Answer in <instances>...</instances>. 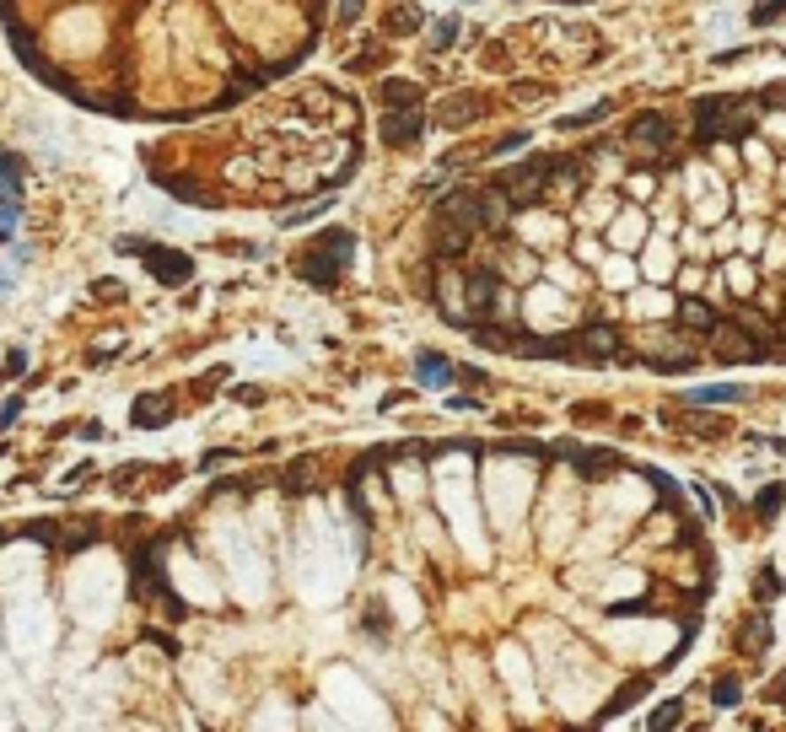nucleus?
Here are the masks:
<instances>
[{"mask_svg":"<svg viewBox=\"0 0 786 732\" xmlns=\"http://www.w3.org/2000/svg\"><path fill=\"white\" fill-rule=\"evenodd\" d=\"M674 270V253H668V243H651V253H646V275L651 281H663Z\"/></svg>","mask_w":786,"mask_h":732,"instance_id":"15","label":"nucleus"},{"mask_svg":"<svg viewBox=\"0 0 786 732\" xmlns=\"http://www.w3.org/2000/svg\"><path fill=\"white\" fill-rule=\"evenodd\" d=\"M550 275H555V281H560V286H576V270H571V264H560V258H555V264H550Z\"/></svg>","mask_w":786,"mask_h":732,"instance_id":"23","label":"nucleus"},{"mask_svg":"<svg viewBox=\"0 0 786 732\" xmlns=\"http://www.w3.org/2000/svg\"><path fill=\"white\" fill-rule=\"evenodd\" d=\"M668 307H674V302H668L663 291H646V297H636V307H630V312H636V318H663Z\"/></svg>","mask_w":786,"mask_h":732,"instance_id":"16","label":"nucleus"},{"mask_svg":"<svg viewBox=\"0 0 786 732\" xmlns=\"http://www.w3.org/2000/svg\"><path fill=\"white\" fill-rule=\"evenodd\" d=\"M12 646H6V625H0V700H17L22 690H17V674H12Z\"/></svg>","mask_w":786,"mask_h":732,"instance_id":"13","label":"nucleus"},{"mask_svg":"<svg viewBox=\"0 0 786 732\" xmlns=\"http://www.w3.org/2000/svg\"><path fill=\"white\" fill-rule=\"evenodd\" d=\"M485 512L496 528H517L522 512H528V496H534V474H528V463H517V458H490L485 463Z\"/></svg>","mask_w":786,"mask_h":732,"instance_id":"7","label":"nucleus"},{"mask_svg":"<svg viewBox=\"0 0 786 732\" xmlns=\"http://www.w3.org/2000/svg\"><path fill=\"white\" fill-rule=\"evenodd\" d=\"M522 307H528L522 318H528L539 335H550V328H566V323H571V307H566V297H560L555 286H534Z\"/></svg>","mask_w":786,"mask_h":732,"instance_id":"12","label":"nucleus"},{"mask_svg":"<svg viewBox=\"0 0 786 732\" xmlns=\"http://www.w3.org/2000/svg\"><path fill=\"white\" fill-rule=\"evenodd\" d=\"M38 571H43L38 544H12V550H0V592L38 587Z\"/></svg>","mask_w":786,"mask_h":732,"instance_id":"9","label":"nucleus"},{"mask_svg":"<svg viewBox=\"0 0 786 732\" xmlns=\"http://www.w3.org/2000/svg\"><path fill=\"white\" fill-rule=\"evenodd\" d=\"M54 43L59 49H97L103 43V17L87 6V12H65L54 22Z\"/></svg>","mask_w":786,"mask_h":732,"instance_id":"11","label":"nucleus"},{"mask_svg":"<svg viewBox=\"0 0 786 732\" xmlns=\"http://www.w3.org/2000/svg\"><path fill=\"white\" fill-rule=\"evenodd\" d=\"M522 237H528V243H550V237H555L550 216H528V221H522Z\"/></svg>","mask_w":786,"mask_h":732,"instance_id":"19","label":"nucleus"},{"mask_svg":"<svg viewBox=\"0 0 786 732\" xmlns=\"http://www.w3.org/2000/svg\"><path fill=\"white\" fill-rule=\"evenodd\" d=\"M436 506L452 528V539L458 550H464L474 566L490 560V539H485V517H480V496H474V469H469V458L464 452H452L436 463Z\"/></svg>","mask_w":786,"mask_h":732,"instance_id":"2","label":"nucleus"},{"mask_svg":"<svg viewBox=\"0 0 786 732\" xmlns=\"http://www.w3.org/2000/svg\"><path fill=\"white\" fill-rule=\"evenodd\" d=\"M388 597H393V614H399L405 625H415V620H420V609H415V592H410L405 582H388Z\"/></svg>","mask_w":786,"mask_h":732,"instance_id":"14","label":"nucleus"},{"mask_svg":"<svg viewBox=\"0 0 786 732\" xmlns=\"http://www.w3.org/2000/svg\"><path fill=\"white\" fill-rule=\"evenodd\" d=\"M351 576H356L351 534L312 506L307 522H302V534H297V544H291V587H297V597L312 604V609H329V604H340V592L351 587Z\"/></svg>","mask_w":786,"mask_h":732,"instance_id":"1","label":"nucleus"},{"mask_svg":"<svg viewBox=\"0 0 786 732\" xmlns=\"http://www.w3.org/2000/svg\"><path fill=\"white\" fill-rule=\"evenodd\" d=\"M124 597V566L108 550H92L71 566V582H65V604H71L81 630H108Z\"/></svg>","mask_w":786,"mask_h":732,"instance_id":"3","label":"nucleus"},{"mask_svg":"<svg viewBox=\"0 0 786 732\" xmlns=\"http://www.w3.org/2000/svg\"><path fill=\"white\" fill-rule=\"evenodd\" d=\"M173 582H178V592L189 597V604H200V609H216V604H221V582L211 576V566L189 560V555L173 560Z\"/></svg>","mask_w":786,"mask_h":732,"instance_id":"8","label":"nucleus"},{"mask_svg":"<svg viewBox=\"0 0 786 732\" xmlns=\"http://www.w3.org/2000/svg\"><path fill=\"white\" fill-rule=\"evenodd\" d=\"M211 550L221 555V566L232 576V592L243 597V604H265V597H270V566H265V555H258V544L248 539V528L237 517H216L211 522Z\"/></svg>","mask_w":786,"mask_h":732,"instance_id":"5","label":"nucleus"},{"mask_svg":"<svg viewBox=\"0 0 786 732\" xmlns=\"http://www.w3.org/2000/svg\"><path fill=\"white\" fill-rule=\"evenodd\" d=\"M420 377H426V382H442V377H447V366H442V361H420Z\"/></svg>","mask_w":786,"mask_h":732,"instance_id":"24","label":"nucleus"},{"mask_svg":"<svg viewBox=\"0 0 786 732\" xmlns=\"http://www.w3.org/2000/svg\"><path fill=\"white\" fill-rule=\"evenodd\" d=\"M6 646L17 662H27L33 674H49V657H54V641H59V620L54 609L43 604L38 587H22V592H6Z\"/></svg>","mask_w":786,"mask_h":732,"instance_id":"4","label":"nucleus"},{"mask_svg":"<svg viewBox=\"0 0 786 732\" xmlns=\"http://www.w3.org/2000/svg\"><path fill=\"white\" fill-rule=\"evenodd\" d=\"M496 668H501V679H506L512 700H517L522 711H534V662H528V651L506 641V646L496 651Z\"/></svg>","mask_w":786,"mask_h":732,"instance_id":"10","label":"nucleus"},{"mask_svg":"<svg viewBox=\"0 0 786 732\" xmlns=\"http://www.w3.org/2000/svg\"><path fill=\"white\" fill-rule=\"evenodd\" d=\"M775 17H786V0H765V6L754 12V22H775Z\"/></svg>","mask_w":786,"mask_h":732,"instance_id":"21","label":"nucleus"},{"mask_svg":"<svg viewBox=\"0 0 786 732\" xmlns=\"http://www.w3.org/2000/svg\"><path fill=\"white\" fill-rule=\"evenodd\" d=\"M323 705L340 727H388V705L382 695H372V684L356 668H329L323 674Z\"/></svg>","mask_w":786,"mask_h":732,"instance_id":"6","label":"nucleus"},{"mask_svg":"<svg viewBox=\"0 0 786 732\" xmlns=\"http://www.w3.org/2000/svg\"><path fill=\"white\" fill-rule=\"evenodd\" d=\"M614 243H620V248H636V243H641V216H620V221H614Z\"/></svg>","mask_w":786,"mask_h":732,"instance_id":"17","label":"nucleus"},{"mask_svg":"<svg viewBox=\"0 0 786 732\" xmlns=\"http://www.w3.org/2000/svg\"><path fill=\"white\" fill-rule=\"evenodd\" d=\"M604 281H609V286H630V281H636V270H630L625 258H609V264H604Z\"/></svg>","mask_w":786,"mask_h":732,"instance_id":"20","label":"nucleus"},{"mask_svg":"<svg viewBox=\"0 0 786 732\" xmlns=\"http://www.w3.org/2000/svg\"><path fill=\"white\" fill-rule=\"evenodd\" d=\"M399 496H420V474L415 469H399Z\"/></svg>","mask_w":786,"mask_h":732,"instance_id":"22","label":"nucleus"},{"mask_svg":"<svg viewBox=\"0 0 786 732\" xmlns=\"http://www.w3.org/2000/svg\"><path fill=\"white\" fill-rule=\"evenodd\" d=\"M695 398H700V405H733V398H744V388H733V382H722V388H700Z\"/></svg>","mask_w":786,"mask_h":732,"instance_id":"18","label":"nucleus"}]
</instances>
